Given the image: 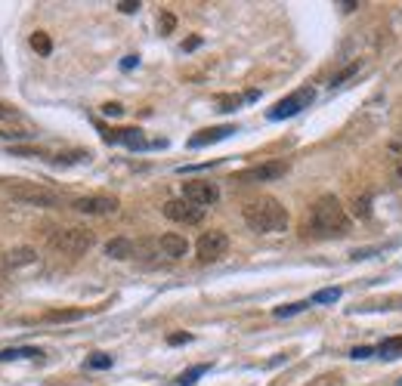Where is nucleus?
Returning <instances> with one entry per match:
<instances>
[{
	"label": "nucleus",
	"mask_w": 402,
	"mask_h": 386,
	"mask_svg": "<svg viewBox=\"0 0 402 386\" xmlns=\"http://www.w3.org/2000/svg\"><path fill=\"white\" fill-rule=\"evenodd\" d=\"M242 217L247 222V229L260 232V235H267V232H285L288 226V210L281 208V201L269 198V195L247 201L242 208Z\"/></svg>",
	"instance_id": "nucleus-1"
},
{
	"label": "nucleus",
	"mask_w": 402,
	"mask_h": 386,
	"mask_svg": "<svg viewBox=\"0 0 402 386\" xmlns=\"http://www.w3.org/2000/svg\"><path fill=\"white\" fill-rule=\"evenodd\" d=\"M310 229L316 235H344L350 229V217L335 195H322L310 210Z\"/></svg>",
	"instance_id": "nucleus-2"
},
{
	"label": "nucleus",
	"mask_w": 402,
	"mask_h": 386,
	"mask_svg": "<svg viewBox=\"0 0 402 386\" xmlns=\"http://www.w3.org/2000/svg\"><path fill=\"white\" fill-rule=\"evenodd\" d=\"M4 192L10 195L13 201L31 204V208H59V204H62V198H59L53 188L40 186V183H22V179H6V183H4Z\"/></svg>",
	"instance_id": "nucleus-3"
},
{
	"label": "nucleus",
	"mask_w": 402,
	"mask_h": 386,
	"mask_svg": "<svg viewBox=\"0 0 402 386\" xmlns=\"http://www.w3.org/2000/svg\"><path fill=\"white\" fill-rule=\"evenodd\" d=\"M50 247H53L56 254H65V256H81V254H87L90 247H93V232L90 229H81V226H72V229H56V232H50Z\"/></svg>",
	"instance_id": "nucleus-4"
},
{
	"label": "nucleus",
	"mask_w": 402,
	"mask_h": 386,
	"mask_svg": "<svg viewBox=\"0 0 402 386\" xmlns=\"http://www.w3.org/2000/svg\"><path fill=\"white\" fill-rule=\"evenodd\" d=\"M288 174V161H267V164H254L247 170H238L233 176V183L251 186V183H272V179H281Z\"/></svg>",
	"instance_id": "nucleus-5"
},
{
	"label": "nucleus",
	"mask_w": 402,
	"mask_h": 386,
	"mask_svg": "<svg viewBox=\"0 0 402 386\" xmlns=\"http://www.w3.org/2000/svg\"><path fill=\"white\" fill-rule=\"evenodd\" d=\"M229 251V235L220 229L213 232H201V238L195 242V254H199L201 263H211V260H220Z\"/></svg>",
	"instance_id": "nucleus-6"
},
{
	"label": "nucleus",
	"mask_w": 402,
	"mask_h": 386,
	"mask_svg": "<svg viewBox=\"0 0 402 386\" xmlns=\"http://www.w3.org/2000/svg\"><path fill=\"white\" fill-rule=\"evenodd\" d=\"M121 204H118L115 195H84V198H74L72 201V210L84 213V217H108L115 213Z\"/></svg>",
	"instance_id": "nucleus-7"
},
{
	"label": "nucleus",
	"mask_w": 402,
	"mask_h": 386,
	"mask_svg": "<svg viewBox=\"0 0 402 386\" xmlns=\"http://www.w3.org/2000/svg\"><path fill=\"white\" fill-rule=\"evenodd\" d=\"M313 99H316L313 87H303V90L291 93V96H285L281 102H276V106L269 108V121H285V118H291V115H297L301 108H306Z\"/></svg>",
	"instance_id": "nucleus-8"
},
{
	"label": "nucleus",
	"mask_w": 402,
	"mask_h": 386,
	"mask_svg": "<svg viewBox=\"0 0 402 386\" xmlns=\"http://www.w3.org/2000/svg\"><path fill=\"white\" fill-rule=\"evenodd\" d=\"M183 198L195 208H211L220 201V188L213 183H204V179H189V183H183Z\"/></svg>",
	"instance_id": "nucleus-9"
},
{
	"label": "nucleus",
	"mask_w": 402,
	"mask_h": 386,
	"mask_svg": "<svg viewBox=\"0 0 402 386\" xmlns=\"http://www.w3.org/2000/svg\"><path fill=\"white\" fill-rule=\"evenodd\" d=\"M161 213H164L167 220H174V222L192 226V222H201L204 208H195V204H189L186 198H170V201H164V208H161Z\"/></svg>",
	"instance_id": "nucleus-10"
},
{
	"label": "nucleus",
	"mask_w": 402,
	"mask_h": 386,
	"mask_svg": "<svg viewBox=\"0 0 402 386\" xmlns=\"http://www.w3.org/2000/svg\"><path fill=\"white\" fill-rule=\"evenodd\" d=\"M152 247H155V256H164V260H179V256L189 254V242L183 235H177V232H167V235L155 238Z\"/></svg>",
	"instance_id": "nucleus-11"
},
{
	"label": "nucleus",
	"mask_w": 402,
	"mask_h": 386,
	"mask_svg": "<svg viewBox=\"0 0 402 386\" xmlns=\"http://www.w3.org/2000/svg\"><path fill=\"white\" fill-rule=\"evenodd\" d=\"M238 133V127L235 124H223V127H211V130H201V133H195L189 136V149H201V145H211V142H220V140H226V136H233Z\"/></svg>",
	"instance_id": "nucleus-12"
},
{
	"label": "nucleus",
	"mask_w": 402,
	"mask_h": 386,
	"mask_svg": "<svg viewBox=\"0 0 402 386\" xmlns=\"http://www.w3.org/2000/svg\"><path fill=\"white\" fill-rule=\"evenodd\" d=\"M106 140L108 142H124V145H130V149H149V142H145V136L136 130V127H124V130H112V133H106Z\"/></svg>",
	"instance_id": "nucleus-13"
},
{
	"label": "nucleus",
	"mask_w": 402,
	"mask_h": 386,
	"mask_svg": "<svg viewBox=\"0 0 402 386\" xmlns=\"http://www.w3.org/2000/svg\"><path fill=\"white\" fill-rule=\"evenodd\" d=\"M136 254V244L130 238H112V242H106V256H112V260H130Z\"/></svg>",
	"instance_id": "nucleus-14"
},
{
	"label": "nucleus",
	"mask_w": 402,
	"mask_h": 386,
	"mask_svg": "<svg viewBox=\"0 0 402 386\" xmlns=\"http://www.w3.org/2000/svg\"><path fill=\"white\" fill-rule=\"evenodd\" d=\"M34 260H38L34 247H16V251H10V254L4 256V263L13 266V269H16V266H28V263H34Z\"/></svg>",
	"instance_id": "nucleus-15"
},
{
	"label": "nucleus",
	"mask_w": 402,
	"mask_h": 386,
	"mask_svg": "<svg viewBox=\"0 0 402 386\" xmlns=\"http://www.w3.org/2000/svg\"><path fill=\"white\" fill-rule=\"evenodd\" d=\"M84 315H87V309H50L44 319L47 322H78Z\"/></svg>",
	"instance_id": "nucleus-16"
},
{
	"label": "nucleus",
	"mask_w": 402,
	"mask_h": 386,
	"mask_svg": "<svg viewBox=\"0 0 402 386\" xmlns=\"http://www.w3.org/2000/svg\"><path fill=\"white\" fill-rule=\"evenodd\" d=\"M13 358H40V349L16 346V349H4V353H0V362H13Z\"/></svg>",
	"instance_id": "nucleus-17"
},
{
	"label": "nucleus",
	"mask_w": 402,
	"mask_h": 386,
	"mask_svg": "<svg viewBox=\"0 0 402 386\" xmlns=\"http://www.w3.org/2000/svg\"><path fill=\"white\" fill-rule=\"evenodd\" d=\"M374 353H378L381 358H399V356H402V337L384 340L381 346H374Z\"/></svg>",
	"instance_id": "nucleus-18"
},
{
	"label": "nucleus",
	"mask_w": 402,
	"mask_h": 386,
	"mask_svg": "<svg viewBox=\"0 0 402 386\" xmlns=\"http://www.w3.org/2000/svg\"><path fill=\"white\" fill-rule=\"evenodd\" d=\"M31 47L38 50L40 56H50V53H53V40H50V34H44V31H34V34H31Z\"/></svg>",
	"instance_id": "nucleus-19"
},
{
	"label": "nucleus",
	"mask_w": 402,
	"mask_h": 386,
	"mask_svg": "<svg viewBox=\"0 0 402 386\" xmlns=\"http://www.w3.org/2000/svg\"><path fill=\"white\" fill-rule=\"evenodd\" d=\"M208 371H211V365H195V368H189V371L179 374V386H192L201 374H208Z\"/></svg>",
	"instance_id": "nucleus-20"
},
{
	"label": "nucleus",
	"mask_w": 402,
	"mask_h": 386,
	"mask_svg": "<svg viewBox=\"0 0 402 386\" xmlns=\"http://www.w3.org/2000/svg\"><path fill=\"white\" fill-rule=\"evenodd\" d=\"M335 300H340V288H325V290H319V294H313V300L310 303H335Z\"/></svg>",
	"instance_id": "nucleus-21"
},
{
	"label": "nucleus",
	"mask_w": 402,
	"mask_h": 386,
	"mask_svg": "<svg viewBox=\"0 0 402 386\" xmlns=\"http://www.w3.org/2000/svg\"><path fill=\"white\" fill-rule=\"evenodd\" d=\"M87 368H93V371H106V368H112V356L106 353H93L87 358Z\"/></svg>",
	"instance_id": "nucleus-22"
},
{
	"label": "nucleus",
	"mask_w": 402,
	"mask_h": 386,
	"mask_svg": "<svg viewBox=\"0 0 402 386\" xmlns=\"http://www.w3.org/2000/svg\"><path fill=\"white\" fill-rule=\"evenodd\" d=\"M306 306H310V303H288V306H279V309H276V312H272V315H276V319H288V315H297V312H303Z\"/></svg>",
	"instance_id": "nucleus-23"
},
{
	"label": "nucleus",
	"mask_w": 402,
	"mask_h": 386,
	"mask_svg": "<svg viewBox=\"0 0 402 386\" xmlns=\"http://www.w3.org/2000/svg\"><path fill=\"white\" fill-rule=\"evenodd\" d=\"M359 68H362V62H359V59H356V62L350 65V68H344V72H340V74H335V81H331V87H340V84H347L350 77H353V74L359 72Z\"/></svg>",
	"instance_id": "nucleus-24"
},
{
	"label": "nucleus",
	"mask_w": 402,
	"mask_h": 386,
	"mask_svg": "<svg viewBox=\"0 0 402 386\" xmlns=\"http://www.w3.org/2000/svg\"><path fill=\"white\" fill-rule=\"evenodd\" d=\"M353 213H356V217H372V201L369 198H356L353 201Z\"/></svg>",
	"instance_id": "nucleus-25"
},
{
	"label": "nucleus",
	"mask_w": 402,
	"mask_h": 386,
	"mask_svg": "<svg viewBox=\"0 0 402 386\" xmlns=\"http://www.w3.org/2000/svg\"><path fill=\"white\" fill-rule=\"evenodd\" d=\"M220 111H235L238 106H242V96H220Z\"/></svg>",
	"instance_id": "nucleus-26"
},
{
	"label": "nucleus",
	"mask_w": 402,
	"mask_h": 386,
	"mask_svg": "<svg viewBox=\"0 0 402 386\" xmlns=\"http://www.w3.org/2000/svg\"><path fill=\"white\" fill-rule=\"evenodd\" d=\"M102 115H108V118H121V115H124L121 102H106V106H102Z\"/></svg>",
	"instance_id": "nucleus-27"
},
{
	"label": "nucleus",
	"mask_w": 402,
	"mask_h": 386,
	"mask_svg": "<svg viewBox=\"0 0 402 386\" xmlns=\"http://www.w3.org/2000/svg\"><path fill=\"white\" fill-rule=\"evenodd\" d=\"M369 356H374V346H356L350 353V358H369Z\"/></svg>",
	"instance_id": "nucleus-28"
},
{
	"label": "nucleus",
	"mask_w": 402,
	"mask_h": 386,
	"mask_svg": "<svg viewBox=\"0 0 402 386\" xmlns=\"http://www.w3.org/2000/svg\"><path fill=\"white\" fill-rule=\"evenodd\" d=\"M189 340H192V334H170L167 337L170 346H179V343H189Z\"/></svg>",
	"instance_id": "nucleus-29"
},
{
	"label": "nucleus",
	"mask_w": 402,
	"mask_h": 386,
	"mask_svg": "<svg viewBox=\"0 0 402 386\" xmlns=\"http://www.w3.org/2000/svg\"><path fill=\"white\" fill-rule=\"evenodd\" d=\"M161 31H170V28H174V25H177V19H174V16H170V13H164V16H161Z\"/></svg>",
	"instance_id": "nucleus-30"
},
{
	"label": "nucleus",
	"mask_w": 402,
	"mask_h": 386,
	"mask_svg": "<svg viewBox=\"0 0 402 386\" xmlns=\"http://www.w3.org/2000/svg\"><path fill=\"white\" fill-rule=\"evenodd\" d=\"M390 152H393V154H396V161H402V133H399V136H396V140H393V142H390Z\"/></svg>",
	"instance_id": "nucleus-31"
},
{
	"label": "nucleus",
	"mask_w": 402,
	"mask_h": 386,
	"mask_svg": "<svg viewBox=\"0 0 402 386\" xmlns=\"http://www.w3.org/2000/svg\"><path fill=\"white\" fill-rule=\"evenodd\" d=\"M0 118H4V121H13V118H16V108H13V106H4V102H0Z\"/></svg>",
	"instance_id": "nucleus-32"
},
{
	"label": "nucleus",
	"mask_w": 402,
	"mask_h": 386,
	"mask_svg": "<svg viewBox=\"0 0 402 386\" xmlns=\"http://www.w3.org/2000/svg\"><path fill=\"white\" fill-rule=\"evenodd\" d=\"M118 10H121V13H136V10H140V4H118Z\"/></svg>",
	"instance_id": "nucleus-33"
},
{
	"label": "nucleus",
	"mask_w": 402,
	"mask_h": 386,
	"mask_svg": "<svg viewBox=\"0 0 402 386\" xmlns=\"http://www.w3.org/2000/svg\"><path fill=\"white\" fill-rule=\"evenodd\" d=\"M195 47H201V40H199V38H189V40L183 44V50H195Z\"/></svg>",
	"instance_id": "nucleus-34"
},
{
	"label": "nucleus",
	"mask_w": 402,
	"mask_h": 386,
	"mask_svg": "<svg viewBox=\"0 0 402 386\" xmlns=\"http://www.w3.org/2000/svg\"><path fill=\"white\" fill-rule=\"evenodd\" d=\"M121 65H124V68H127V72H130V68H133V65H136V56H127V59H124V62H121Z\"/></svg>",
	"instance_id": "nucleus-35"
},
{
	"label": "nucleus",
	"mask_w": 402,
	"mask_h": 386,
	"mask_svg": "<svg viewBox=\"0 0 402 386\" xmlns=\"http://www.w3.org/2000/svg\"><path fill=\"white\" fill-rule=\"evenodd\" d=\"M393 174H396V179L402 183V161H396V170H393Z\"/></svg>",
	"instance_id": "nucleus-36"
}]
</instances>
